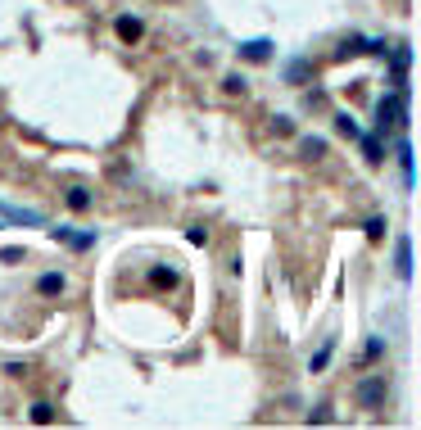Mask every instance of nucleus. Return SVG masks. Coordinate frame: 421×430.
<instances>
[{
    "instance_id": "1",
    "label": "nucleus",
    "mask_w": 421,
    "mask_h": 430,
    "mask_svg": "<svg viewBox=\"0 0 421 430\" xmlns=\"http://www.w3.org/2000/svg\"><path fill=\"white\" fill-rule=\"evenodd\" d=\"M353 399H358L362 413H380V408L390 403V376H385V371H376V376H362L358 385H353Z\"/></svg>"
},
{
    "instance_id": "2",
    "label": "nucleus",
    "mask_w": 421,
    "mask_h": 430,
    "mask_svg": "<svg viewBox=\"0 0 421 430\" xmlns=\"http://www.w3.org/2000/svg\"><path fill=\"white\" fill-rule=\"evenodd\" d=\"M404 104H408L404 91H399V95H380V104H376V131H380V136H385L394 122H404V113H408Z\"/></svg>"
},
{
    "instance_id": "3",
    "label": "nucleus",
    "mask_w": 421,
    "mask_h": 430,
    "mask_svg": "<svg viewBox=\"0 0 421 430\" xmlns=\"http://www.w3.org/2000/svg\"><path fill=\"white\" fill-rule=\"evenodd\" d=\"M241 59L267 64V59H272V41H263V36H258V41H245V45H241Z\"/></svg>"
},
{
    "instance_id": "4",
    "label": "nucleus",
    "mask_w": 421,
    "mask_h": 430,
    "mask_svg": "<svg viewBox=\"0 0 421 430\" xmlns=\"http://www.w3.org/2000/svg\"><path fill=\"white\" fill-rule=\"evenodd\" d=\"M113 27H118V36H122V41H127V45H136L141 36H145V27H141V18H131V14H122V18H118V23H113Z\"/></svg>"
},
{
    "instance_id": "5",
    "label": "nucleus",
    "mask_w": 421,
    "mask_h": 430,
    "mask_svg": "<svg viewBox=\"0 0 421 430\" xmlns=\"http://www.w3.org/2000/svg\"><path fill=\"white\" fill-rule=\"evenodd\" d=\"M69 290V281H64V272H45L41 281H36V294H45V299H55V294Z\"/></svg>"
},
{
    "instance_id": "6",
    "label": "nucleus",
    "mask_w": 421,
    "mask_h": 430,
    "mask_svg": "<svg viewBox=\"0 0 421 430\" xmlns=\"http://www.w3.org/2000/svg\"><path fill=\"white\" fill-rule=\"evenodd\" d=\"M394 267H399V276H413V241L408 236H399V254H394Z\"/></svg>"
},
{
    "instance_id": "7",
    "label": "nucleus",
    "mask_w": 421,
    "mask_h": 430,
    "mask_svg": "<svg viewBox=\"0 0 421 430\" xmlns=\"http://www.w3.org/2000/svg\"><path fill=\"white\" fill-rule=\"evenodd\" d=\"M362 155H367V164H385V141H380V131L376 136H362Z\"/></svg>"
},
{
    "instance_id": "8",
    "label": "nucleus",
    "mask_w": 421,
    "mask_h": 430,
    "mask_svg": "<svg viewBox=\"0 0 421 430\" xmlns=\"http://www.w3.org/2000/svg\"><path fill=\"white\" fill-rule=\"evenodd\" d=\"M150 285H155V290H172V285H177V272H172V267H150Z\"/></svg>"
},
{
    "instance_id": "9",
    "label": "nucleus",
    "mask_w": 421,
    "mask_h": 430,
    "mask_svg": "<svg viewBox=\"0 0 421 430\" xmlns=\"http://www.w3.org/2000/svg\"><path fill=\"white\" fill-rule=\"evenodd\" d=\"M0 213H5V217H14V222H27V227H41V217H36V213H23V208L5 204V199H0Z\"/></svg>"
},
{
    "instance_id": "10",
    "label": "nucleus",
    "mask_w": 421,
    "mask_h": 430,
    "mask_svg": "<svg viewBox=\"0 0 421 430\" xmlns=\"http://www.w3.org/2000/svg\"><path fill=\"white\" fill-rule=\"evenodd\" d=\"M299 150H304V159H322V155H327V141H322V136H304Z\"/></svg>"
},
{
    "instance_id": "11",
    "label": "nucleus",
    "mask_w": 421,
    "mask_h": 430,
    "mask_svg": "<svg viewBox=\"0 0 421 430\" xmlns=\"http://www.w3.org/2000/svg\"><path fill=\"white\" fill-rule=\"evenodd\" d=\"M69 208H73V213H86V208H91V190L73 186V190H69Z\"/></svg>"
},
{
    "instance_id": "12",
    "label": "nucleus",
    "mask_w": 421,
    "mask_h": 430,
    "mask_svg": "<svg viewBox=\"0 0 421 430\" xmlns=\"http://www.w3.org/2000/svg\"><path fill=\"white\" fill-rule=\"evenodd\" d=\"M371 50V41H358V36H353V41H344L340 50H336V59H349V55H367Z\"/></svg>"
},
{
    "instance_id": "13",
    "label": "nucleus",
    "mask_w": 421,
    "mask_h": 430,
    "mask_svg": "<svg viewBox=\"0 0 421 430\" xmlns=\"http://www.w3.org/2000/svg\"><path fill=\"white\" fill-rule=\"evenodd\" d=\"M32 422L36 426H50L55 422V403H45V399H41V403H32Z\"/></svg>"
},
{
    "instance_id": "14",
    "label": "nucleus",
    "mask_w": 421,
    "mask_h": 430,
    "mask_svg": "<svg viewBox=\"0 0 421 430\" xmlns=\"http://www.w3.org/2000/svg\"><path fill=\"white\" fill-rule=\"evenodd\" d=\"M308 73H313V69H308V59H294V64H290V73H285V78H290L294 86H304V82H308Z\"/></svg>"
},
{
    "instance_id": "15",
    "label": "nucleus",
    "mask_w": 421,
    "mask_h": 430,
    "mask_svg": "<svg viewBox=\"0 0 421 430\" xmlns=\"http://www.w3.org/2000/svg\"><path fill=\"white\" fill-rule=\"evenodd\" d=\"M399 164H404V177H408V186H413V145H408V141H399Z\"/></svg>"
},
{
    "instance_id": "16",
    "label": "nucleus",
    "mask_w": 421,
    "mask_h": 430,
    "mask_svg": "<svg viewBox=\"0 0 421 430\" xmlns=\"http://www.w3.org/2000/svg\"><path fill=\"white\" fill-rule=\"evenodd\" d=\"M222 91H227V95H245V78H241V73H227V78H222Z\"/></svg>"
},
{
    "instance_id": "17",
    "label": "nucleus",
    "mask_w": 421,
    "mask_h": 430,
    "mask_svg": "<svg viewBox=\"0 0 421 430\" xmlns=\"http://www.w3.org/2000/svg\"><path fill=\"white\" fill-rule=\"evenodd\" d=\"M408 64H413V50H408V45H394V73H408Z\"/></svg>"
},
{
    "instance_id": "18",
    "label": "nucleus",
    "mask_w": 421,
    "mask_h": 430,
    "mask_svg": "<svg viewBox=\"0 0 421 430\" xmlns=\"http://www.w3.org/2000/svg\"><path fill=\"white\" fill-rule=\"evenodd\" d=\"M0 263H27V250H18V245H9V250H0Z\"/></svg>"
},
{
    "instance_id": "19",
    "label": "nucleus",
    "mask_w": 421,
    "mask_h": 430,
    "mask_svg": "<svg viewBox=\"0 0 421 430\" xmlns=\"http://www.w3.org/2000/svg\"><path fill=\"white\" fill-rule=\"evenodd\" d=\"M272 131H276V136H290V131H294V122L285 118V113H276V118H272Z\"/></svg>"
},
{
    "instance_id": "20",
    "label": "nucleus",
    "mask_w": 421,
    "mask_h": 430,
    "mask_svg": "<svg viewBox=\"0 0 421 430\" xmlns=\"http://www.w3.org/2000/svg\"><path fill=\"white\" fill-rule=\"evenodd\" d=\"M380 236H385V217H371V222H367V241H380Z\"/></svg>"
},
{
    "instance_id": "21",
    "label": "nucleus",
    "mask_w": 421,
    "mask_h": 430,
    "mask_svg": "<svg viewBox=\"0 0 421 430\" xmlns=\"http://www.w3.org/2000/svg\"><path fill=\"white\" fill-rule=\"evenodd\" d=\"M336 127L344 131V136H358V122H353L349 113H340V118H336Z\"/></svg>"
},
{
    "instance_id": "22",
    "label": "nucleus",
    "mask_w": 421,
    "mask_h": 430,
    "mask_svg": "<svg viewBox=\"0 0 421 430\" xmlns=\"http://www.w3.org/2000/svg\"><path fill=\"white\" fill-rule=\"evenodd\" d=\"M327 422H331V408L327 403H322L317 413H308V426H327Z\"/></svg>"
},
{
    "instance_id": "23",
    "label": "nucleus",
    "mask_w": 421,
    "mask_h": 430,
    "mask_svg": "<svg viewBox=\"0 0 421 430\" xmlns=\"http://www.w3.org/2000/svg\"><path fill=\"white\" fill-rule=\"evenodd\" d=\"M327 362H331V344H327V349H317V353H313V371H322Z\"/></svg>"
},
{
    "instance_id": "24",
    "label": "nucleus",
    "mask_w": 421,
    "mask_h": 430,
    "mask_svg": "<svg viewBox=\"0 0 421 430\" xmlns=\"http://www.w3.org/2000/svg\"><path fill=\"white\" fill-rule=\"evenodd\" d=\"M186 241H190V245H208V231H199V227H190V231H186Z\"/></svg>"
}]
</instances>
